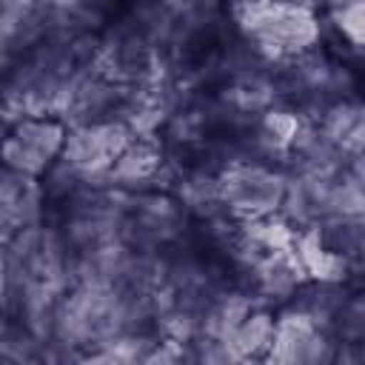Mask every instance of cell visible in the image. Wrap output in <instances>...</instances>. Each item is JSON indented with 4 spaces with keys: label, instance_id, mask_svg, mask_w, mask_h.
<instances>
[{
    "label": "cell",
    "instance_id": "6da1fadb",
    "mask_svg": "<svg viewBox=\"0 0 365 365\" xmlns=\"http://www.w3.org/2000/svg\"><path fill=\"white\" fill-rule=\"evenodd\" d=\"M242 26L248 37L274 57H294L319 40V23L314 11L291 0H257L245 9Z\"/></svg>",
    "mask_w": 365,
    "mask_h": 365
},
{
    "label": "cell",
    "instance_id": "7a4b0ae2",
    "mask_svg": "<svg viewBox=\"0 0 365 365\" xmlns=\"http://www.w3.org/2000/svg\"><path fill=\"white\" fill-rule=\"evenodd\" d=\"M68 151L66 125L54 117H20L3 137V163L26 180L43 177Z\"/></svg>",
    "mask_w": 365,
    "mask_h": 365
},
{
    "label": "cell",
    "instance_id": "3957f363",
    "mask_svg": "<svg viewBox=\"0 0 365 365\" xmlns=\"http://www.w3.org/2000/svg\"><path fill=\"white\" fill-rule=\"evenodd\" d=\"M231 200H234V208L242 211L248 220H257V217H268L274 202H277V185H274V177L251 168V171H240L231 177V182H225Z\"/></svg>",
    "mask_w": 365,
    "mask_h": 365
},
{
    "label": "cell",
    "instance_id": "277c9868",
    "mask_svg": "<svg viewBox=\"0 0 365 365\" xmlns=\"http://www.w3.org/2000/svg\"><path fill=\"white\" fill-rule=\"evenodd\" d=\"M231 345L237 348V354L242 359H268V356H274V348H277V319H271L268 314L245 317L237 325Z\"/></svg>",
    "mask_w": 365,
    "mask_h": 365
},
{
    "label": "cell",
    "instance_id": "5b68a950",
    "mask_svg": "<svg viewBox=\"0 0 365 365\" xmlns=\"http://www.w3.org/2000/svg\"><path fill=\"white\" fill-rule=\"evenodd\" d=\"M294 245H297V259H299V265H302L311 277L325 279V282L342 277L345 259H342L336 251H331V248L322 242V237H319L317 231L299 234V237L294 240Z\"/></svg>",
    "mask_w": 365,
    "mask_h": 365
},
{
    "label": "cell",
    "instance_id": "8992f818",
    "mask_svg": "<svg viewBox=\"0 0 365 365\" xmlns=\"http://www.w3.org/2000/svg\"><path fill=\"white\" fill-rule=\"evenodd\" d=\"M331 23H334L339 40L348 43V48L365 54V0H348V3L336 6Z\"/></svg>",
    "mask_w": 365,
    "mask_h": 365
}]
</instances>
